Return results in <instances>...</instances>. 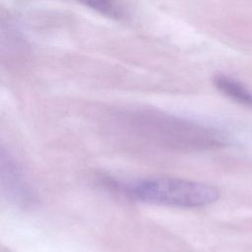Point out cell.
Listing matches in <instances>:
<instances>
[{
	"instance_id": "1",
	"label": "cell",
	"mask_w": 252,
	"mask_h": 252,
	"mask_svg": "<svg viewBox=\"0 0 252 252\" xmlns=\"http://www.w3.org/2000/svg\"><path fill=\"white\" fill-rule=\"evenodd\" d=\"M123 122L138 138L170 149H215L226 145L228 140L219 129L160 112L134 111L126 114Z\"/></svg>"
},
{
	"instance_id": "2",
	"label": "cell",
	"mask_w": 252,
	"mask_h": 252,
	"mask_svg": "<svg viewBox=\"0 0 252 252\" xmlns=\"http://www.w3.org/2000/svg\"><path fill=\"white\" fill-rule=\"evenodd\" d=\"M103 185L143 203L177 208L204 207L220 197L215 186L176 177H150L132 182L107 177Z\"/></svg>"
},
{
	"instance_id": "3",
	"label": "cell",
	"mask_w": 252,
	"mask_h": 252,
	"mask_svg": "<svg viewBox=\"0 0 252 252\" xmlns=\"http://www.w3.org/2000/svg\"><path fill=\"white\" fill-rule=\"evenodd\" d=\"M1 191L6 198L22 206H27L34 201V192L28 183L22 168L13 156L3 148L0 154Z\"/></svg>"
},
{
	"instance_id": "4",
	"label": "cell",
	"mask_w": 252,
	"mask_h": 252,
	"mask_svg": "<svg viewBox=\"0 0 252 252\" xmlns=\"http://www.w3.org/2000/svg\"><path fill=\"white\" fill-rule=\"evenodd\" d=\"M214 84L216 88L227 97L239 104L252 108V92L240 82L220 74L215 76Z\"/></svg>"
},
{
	"instance_id": "5",
	"label": "cell",
	"mask_w": 252,
	"mask_h": 252,
	"mask_svg": "<svg viewBox=\"0 0 252 252\" xmlns=\"http://www.w3.org/2000/svg\"><path fill=\"white\" fill-rule=\"evenodd\" d=\"M83 5L114 20L126 18L127 11L122 0H78Z\"/></svg>"
}]
</instances>
